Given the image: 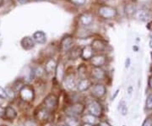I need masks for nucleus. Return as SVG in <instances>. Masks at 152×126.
I'll list each match as a JSON object with an SVG mask.
<instances>
[{
    "instance_id": "obj_1",
    "label": "nucleus",
    "mask_w": 152,
    "mask_h": 126,
    "mask_svg": "<svg viewBox=\"0 0 152 126\" xmlns=\"http://www.w3.org/2000/svg\"><path fill=\"white\" fill-rule=\"evenodd\" d=\"M84 111H85V106L80 103H75L69 107L66 108L65 114L67 116L76 117V116L82 114Z\"/></svg>"
},
{
    "instance_id": "obj_2",
    "label": "nucleus",
    "mask_w": 152,
    "mask_h": 126,
    "mask_svg": "<svg viewBox=\"0 0 152 126\" xmlns=\"http://www.w3.org/2000/svg\"><path fill=\"white\" fill-rule=\"evenodd\" d=\"M98 14L104 19H112L117 15V10L113 7L108 5L101 6L98 10Z\"/></svg>"
},
{
    "instance_id": "obj_3",
    "label": "nucleus",
    "mask_w": 152,
    "mask_h": 126,
    "mask_svg": "<svg viewBox=\"0 0 152 126\" xmlns=\"http://www.w3.org/2000/svg\"><path fill=\"white\" fill-rule=\"evenodd\" d=\"M44 106L45 108L48 111H53L57 108L58 105V98L54 94H49L48 96L44 99Z\"/></svg>"
},
{
    "instance_id": "obj_4",
    "label": "nucleus",
    "mask_w": 152,
    "mask_h": 126,
    "mask_svg": "<svg viewBox=\"0 0 152 126\" xmlns=\"http://www.w3.org/2000/svg\"><path fill=\"white\" fill-rule=\"evenodd\" d=\"M106 87L102 84H96L91 86V95L96 98H102L106 94Z\"/></svg>"
},
{
    "instance_id": "obj_5",
    "label": "nucleus",
    "mask_w": 152,
    "mask_h": 126,
    "mask_svg": "<svg viewBox=\"0 0 152 126\" xmlns=\"http://www.w3.org/2000/svg\"><path fill=\"white\" fill-rule=\"evenodd\" d=\"M20 97L24 101H31L34 98V91L29 86H24L20 89Z\"/></svg>"
},
{
    "instance_id": "obj_6",
    "label": "nucleus",
    "mask_w": 152,
    "mask_h": 126,
    "mask_svg": "<svg viewBox=\"0 0 152 126\" xmlns=\"http://www.w3.org/2000/svg\"><path fill=\"white\" fill-rule=\"evenodd\" d=\"M88 110L91 113V114L96 116V117L101 116L102 113V108L101 104L96 101H92L90 104L88 105Z\"/></svg>"
},
{
    "instance_id": "obj_7",
    "label": "nucleus",
    "mask_w": 152,
    "mask_h": 126,
    "mask_svg": "<svg viewBox=\"0 0 152 126\" xmlns=\"http://www.w3.org/2000/svg\"><path fill=\"white\" fill-rule=\"evenodd\" d=\"M91 62L94 67L101 68L102 66H103L107 63V58H106V56L102 54L95 55L91 59Z\"/></svg>"
},
{
    "instance_id": "obj_8",
    "label": "nucleus",
    "mask_w": 152,
    "mask_h": 126,
    "mask_svg": "<svg viewBox=\"0 0 152 126\" xmlns=\"http://www.w3.org/2000/svg\"><path fill=\"white\" fill-rule=\"evenodd\" d=\"M79 22L83 26H89L93 22V15L91 13H83L79 17Z\"/></svg>"
},
{
    "instance_id": "obj_9",
    "label": "nucleus",
    "mask_w": 152,
    "mask_h": 126,
    "mask_svg": "<svg viewBox=\"0 0 152 126\" xmlns=\"http://www.w3.org/2000/svg\"><path fill=\"white\" fill-rule=\"evenodd\" d=\"M74 43L73 37L71 36H66L64 38L61 40L60 42V48L63 51H68L72 48Z\"/></svg>"
},
{
    "instance_id": "obj_10",
    "label": "nucleus",
    "mask_w": 152,
    "mask_h": 126,
    "mask_svg": "<svg viewBox=\"0 0 152 126\" xmlns=\"http://www.w3.org/2000/svg\"><path fill=\"white\" fill-rule=\"evenodd\" d=\"M20 44H21L22 48L24 49L30 50L34 48V46H35V41H34L33 37H24V38L22 39L21 42H20Z\"/></svg>"
},
{
    "instance_id": "obj_11",
    "label": "nucleus",
    "mask_w": 152,
    "mask_h": 126,
    "mask_svg": "<svg viewBox=\"0 0 152 126\" xmlns=\"http://www.w3.org/2000/svg\"><path fill=\"white\" fill-rule=\"evenodd\" d=\"M57 66H58V64L53 59H49L46 62V64H45V71L48 74L54 73L56 71Z\"/></svg>"
},
{
    "instance_id": "obj_12",
    "label": "nucleus",
    "mask_w": 152,
    "mask_h": 126,
    "mask_svg": "<svg viewBox=\"0 0 152 126\" xmlns=\"http://www.w3.org/2000/svg\"><path fill=\"white\" fill-rule=\"evenodd\" d=\"M135 17L139 20L143 22L147 21L150 18H151V15L148 11L145 10H136L135 14H134Z\"/></svg>"
},
{
    "instance_id": "obj_13",
    "label": "nucleus",
    "mask_w": 152,
    "mask_h": 126,
    "mask_svg": "<svg viewBox=\"0 0 152 126\" xmlns=\"http://www.w3.org/2000/svg\"><path fill=\"white\" fill-rule=\"evenodd\" d=\"M91 47L94 51L96 52H102L106 49V44L103 41L100 39H95L92 42Z\"/></svg>"
},
{
    "instance_id": "obj_14",
    "label": "nucleus",
    "mask_w": 152,
    "mask_h": 126,
    "mask_svg": "<svg viewBox=\"0 0 152 126\" xmlns=\"http://www.w3.org/2000/svg\"><path fill=\"white\" fill-rule=\"evenodd\" d=\"M64 83H65L66 87L68 88L69 90H73L74 88H75L76 83L75 75L73 74H68L66 75Z\"/></svg>"
},
{
    "instance_id": "obj_15",
    "label": "nucleus",
    "mask_w": 152,
    "mask_h": 126,
    "mask_svg": "<svg viewBox=\"0 0 152 126\" xmlns=\"http://www.w3.org/2000/svg\"><path fill=\"white\" fill-rule=\"evenodd\" d=\"M93 50L91 46H86L84 48H82L81 51V58L83 59H91L93 57Z\"/></svg>"
},
{
    "instance_id": "obj_16",
    "label": "nucleus",
    "mask_w": 152,
    "mask_h": 126,
    "mask_svg": "<svg viewBox=\"0 0 152 126\" xmlns=\"http://www.w3.org/2000/svg\"><path fill=\"white\" fill-rule=\"evenodd\" d=\"M91 84L90 80L84 78V79H81L77 84V88L80 92H85L91 87Z\"/></svg>"
},
{
    "instance_id": "obj_17",
    "label": "nucleus",
    "mask_w": 152,
    "mask_h": 126,
    "mask_svg": "<svg viewBox=\"0 0 152 126\" xmlns=\"http://www.w3.org/2000/svg\"><path fill=\"white\" fill-rule=\"evenodd\" d=\"M33 39L36 42H37L39 44H44L47 41V37H46V34L43 32H37L34 33L33 35Z\"/></svg>"
},
{
    "instance_id": "obj_18",
    "label": "nucleus",
    "mask_w": 152,
    "mask_h": 126,
    "mask_svg": "<svg viewBox=\"0 0 152 126\" xmlns=\"http://www.w3.org/2000/svg\"><path fill=\"white\" fill-rule=\"evenodd\" d=\"M91 74H92V76L96 80H104L105 77H106V72L104 71L102 68H96V67H94Z\"/></svg>"
},
{
    "instance_id": "obj_19",
    "label": "nucleus",
    "mask_w": 152,
    "mask_h": 126,
    "mask_svg": "<svg viewBox=\"0 0 152 126\" xmlns=\"http://www.w3.org/2000/svg\"><path fill=\"white\" fill-rule=\"evenodd\" d=\"M17 116V113L15 110L11 106H7L4 110V117L9 120H12L15 119Z\"/></svg>"
},
{
    "instance_id": "obj_20",
    "label": "nucleus",
    "mask_w": 152,
    "mask_h": 126,
    "mask_svg": "<svg viewBox=\"0 0 152 126\" xmlns=\"http://www.w3.org/2000/svg\"><path fill=\"white\" fill-rule=\"evenodd\" d=\"M65 125L68 126H80V122L75 117L67 116L65 118Z\"/></svg>"
},
{
    "instance_id": "obj_21",
    "label": "nucleus",
    "mask_w": 152,
    "mask_h": 126,
    "mask_svg": "<svg viewBox=\"0 0 152 126\" xmlns=\"http://www.w3.org/2000/svg\"><path fill=\"white\" fill-rule=\"evenodd\" d=\"M81 51L82 49L80 47H75L70 51L69 53V58L71 59H76L79 57H81Z\"/></svg>"
},
{
    "instance_id": "obj_22",
    "label": "nucleus",
    "mask_w": 152,
    "mask_h": 126,
    "mask_svg": "<svg viewBox=\"0 0 152 126\" xmlns=\"http://www.w3.org/2000/svg\"><path fill=\"white\" fill-rule=\"evenodd\" d=\"M82 120L84 121L85 124H89V125H95L96 123V117L92 115V114H86L83 117Z\"/></svg>"
},
{
    "instance_id": "obj_23",
    "label": "nucleus",
    "mask_w": 152,
    "mask_h": 126,
    "mask_svg": "<svg viewBox=\"0 0 152 126\" xmlns=\"http://www.w3.org/2000/svg\"><path fill=\"white\" fill-rule=\"evenodd\" d=\"M118 111H119V113L123 116L127 115V114H128V108H127V105L125 103L124 101H122L119 103Z\"/></svg>"
},
{
    "instance_id": "obj_24",
    "label": "nucleus",
    "mask_w": 152,
    "mask_h": 126,
    "mask_svg": "<svg viewBox=\"0 0 152 126\" xmlns=\"http://www.w3.org/2000/svg\"><path fill=\"white\" fill-rule=\"evenodd\" d=\"M125 12H126V14H128V15H129L135 14V12H136L135 5H134V4H127L126 7H125Z\"/></svg>"
},
{
    "instance_id": "obj_25",
    "label": "nucleus",
    "mask_w": 152,
    "mask_h": 126,
    "mask_svg": "<svg viewBox=\"0 0 152 126\" xmlns=\"http://www.w3.org/2000/svg\"><path fill=\"white\" fill-rule=\"evenodd\" d=\"M56 74H57V77H58V81H62L64 79V69L61 65L57 66V69H56Z\"/></svg>"
},
{
    "instance_id": "obj_26",
    "label": "nucleus",
    "mask_w": 152,
    "mask_h": 126,
    "mask_svg": "<svg viewBox=\"0 0 152 126\" xmlns=\"http://www.w3.org/2000/svg\"><path fill=\"white\" fill-rule=\"evenodd\" d=\"M145 108L148 110L152 109V93H151L147 97L146 101H145Z\"/></svg>"
},
{
    "instance_id": "obj_27",
    "label": "nucleus",
    "mask_w": 152,
    "mask_h": 126,
    "mask_svg": "<svg viewBox=\"0 0 152 126\" xmlns=\"http://www.w3.org/2000/svg\"><path fill=\"white\" fill-rule=\"evenodd\" d=\"M33 72H34L35 76L41 77L42 75H43L44 70L42 69V68H41V67H37L36 69H34V70H33Z\"/></svg>"
},
{
    "instance_id": "obj_28",
    "label": "nucleus",
    "mask_w": 152,
    "mask_h": 126,
    "mask_svg": "<svg viewBox=\"0 0 152 126\" xmlns=\"http://www.w3.org/2000/svg\"><path fill=\"white\" fill-rule=\"evenodd\" d=\"M6 93H7V97L10 98H14L15 97V92L11 88H6Z\"/></svg>"
},
{
    "instance_id": "obj_29",
    "label": "nucleus",
    "mask_w": 152,
    "mask_h": 126,
    "mask_svg": "<svg viewBox=\"0 0 152 126\" xmlns=\"http://www.w3.org/2000/svg\"><path fill=\"white\" fill-rule=\"evenodd\" d=\"M70 1L74 4H75V5L78 6L84 5V4L86 3V0H70Z\"/></svg>"
},
{
    "instance_id": "obj_30",
    "label": "nucleus",
    "mask_w": 152,
    "mask_h": 126,
    "mask_svg": "<svg viewBox=\"0 0 152 126\" xmlns=\"http://www.w3.org/2000/svg\"><path fill=\"white\" fill-rule=\"evenodd\" d=\"M142 126H152V119L151 117L147 118L144 121Z\"/></svg>"
},
{
    "instance_id": "obj_31",
    "label": "nucleus",
    "mask_w": 152,
    "mask_h": 126,
    "mask_svg": "<svg viewBox=\"0 0 152 126\" xmlns=\"http://www.w3.org/2000/svg\"><path fill=\"white\" fill-rule=\"evenodd\" d=\"M0 97H4V98H5L6 97H7L6 91L4 88L1 87V86H0Z\"/></svg>"
},
{
    "instance_id": "obj_32",
    "label": "nucleus",
    "mask_w": 152,
    "mask_h": 126,
    "mask_svg": "<svg viewBox=\"0 0 152 126\" xmlns=\"http://www.w3.org/2000/svg\"><path fill=\"white\" fill-rule=\"evenodd\" d=\"M25 126H37V124L32 120H28L25 123Z\"/></svg>"
},
{
    "instance_id": "obj_33",
    "label": "nucleus",
    "mask_w": 152,
    "mask_h": 126,
    "mask_svg": "<svg viewBox=\"0 0 152 126\" xmlns=\"http://www.w3.org/2000/svg\"><path fill=\"white\" fill-rule=\"evenodd\" d=\"M96 126H111V125H109L107 122H101Z\"/></svg>"
},
{
    "instance_id": "obj_34",
    "label": "nucleus",
    "mask_w": 152,
    "mask_h": 126,
    "mask_svg": "<svg viewBox=\"0 0 152 126\" xmlns=\"http://www.w3.org/2000/svg\"><path fill=\"white\" fill-rule=\"evenodd\" d=\"M148 84H149V86L151 89H152V75L150 78H149V81H148Z\"/></svg>"
},
{
    "instance_id": "obj_35",
    "label": "nucleus",
    "mask_w": 152,
    "mask_h": 126,
    "mask_svg": "<svg viewBox=\"0 0 152 126\" xmlns=\"http://www.w3.org/2000/svg\"><path fill=\"white\" fill-rule=\"evenodd\" d=\"M19 1V3H20L22 4H26V3H27L29 2V0H18Z\"/></svg>"
},
{
    "instance_id": "obj_36",
    "label": "nucleus",
    "mask_w": 152,
    "mask_h": 126,
    "mask_svg": "<svg viewBox=\"0 0 152 126\" xmlns=\"http://www.w3.org/2000/svg\"><path fill=\"white\" fill-rule=\"evenodd\" d=\"M132 92H133V87H132V86H129V87L128 88V92H129V95H131V94H132Z\"/></svg>"
},
{
    "instance_id": "obj_37",
    "label": "nucleus",
    "mask_w": 152,
    "mask_h": 126,
    "mask_svg": "<svg viewBox=\"0 0 152 126\" xmlns=\"http://www.w3.org/2000/svg\"><path fill=\"white\" fill-rule=\"evenodd\" d=\"M129 64H130V59H128L127 61H126V67L128 68V67L129 66Z\"/></svg>"
},
{
    "instance_id": "obj_38",
    "label": "nucleus",
    "mask_w": 152,
    "mask_h": 126,
    "mask_svg": "<svg viewBox=\"0 0 152 126\" xmlns=\"http://www.w3.org/2000/svg\"><path fill=\"white\" fill-rule=\"evenodd\" d=\"M147 27H148L149 30H151V31L152 32V21L151 22V23H149V25L147 26Z\"/></svg>"
},
{
    "instance_id": "obj_39",
    "label": "nucleus",
    "mask_w": 152,
    "mask_h": 126,
    "mask_svg": "<svg viewBox=\"0 0 152 126\" xmlns=\"http://www.w3.org/2000/svg\"><path fill=\"white\" fill-rule=\"evenodd\" d=\"M99 3H102V4H104V3H106V2H107L108 0H97Z\"/></svg>"
},
{
    "instance_id": "obj_40",
    "label": "nucleus",
    "mask_w": 152,
    "mask_h": 126,
    "mask_svg": "<svg viewBox=\"0 0 152 126\" xmlns=\"http://www.w3.org/2000/svg\"><path fill=\"white\" fill-rule=\"evenodd\" d=\"M82 126H92V125H89V124H84Z\"/></svg>"
},
{
    "instance_id": "obj_41",
    "label": "nucleus",
    "mask_w": 152,
    "mask_h": 126,
    "mask_svg": "<svg viewBox=\"0 0 152 126\" xmlns=\"http://www.w3.org/2000/svg\"><path fill=\"white\" fill-rule=\"evenodd\" d=\"M150 47L152 48V38L151 39V41H150Z\"/></svg>"
},
{
    "instance_id": "obj_42",
    "label": "nucleus",
    "mask_w": 152,
    "mask_h": 126,
    "mask_svg": "<svg viewBox=\"0 0 152 126\" xmlns=\"http://www.w3.org/2000/svg\"><path fill=\"white\" fill-rule=\"evenodd\" d=\"M59 126H68V125H61Z\"/></svg>"
},
{
    "instance_id": "obj_43",
    "label": "nucleus",
    "mask_w": 152,
    "mask_h": 126,
    "mask_svg": "<svg viewBox=\"0 0 152 126\" xmlns=\"http://www.w3.org/2000/svg\"><path fill=\"white\" fill-rule=\"evenodd\" d=\"M37 1H42V0H37Z\"/></svg>"
},
{
    "instance_id": "obj_44",
    "label": "nucleus",
    "mask_w": 152,
    "mask_h": 126,
    "mask_svg": "<svg viewBox=\"0 0 152 126\" xmlns=\"http://www.w3.org/2000/svg\"><path fill=\"white\" fill-rule=\"evenodd\" d=\"M2 126H4V125H2Z\"/></svg>"
},
{
    "instance_id": "obj_45",
    "label": "nucleus",
    "mask_w": 152,
    "mask_h": 126,
    "mask_svg": "<svg viewBox=\"0 0 152 126\" xmlns=\"http://www.w3.org/2000/svg\"><path fill=\"white\" fill-rule=\"evenodd\" d=\"M151 71H152V70H151Z\"/></svg>"
}]
</instances>
